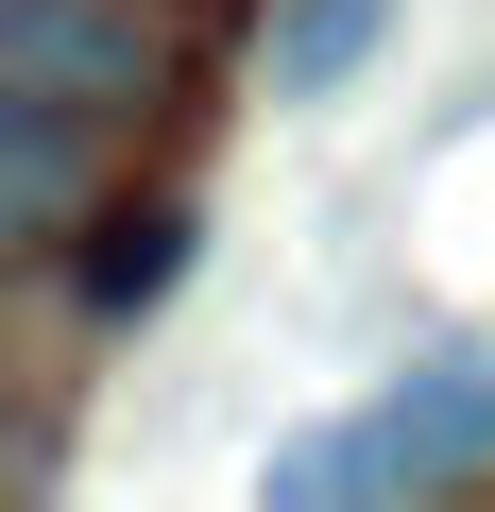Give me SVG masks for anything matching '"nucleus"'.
I'll return each instance as SVG.
<instances>
[{
  "mask_svg": "<svg viewBox=\"0 0 495 512\" xmlns=\"http://www.w3.org/2000/svg\"><path fill=\"white\" fill-rule=\"evenodd\" d=\"M171 274H188V205H120V222L86 239V308H103V325L171 308Z\"/></svg>",
  "mask_w": 495,
  "mask_h": 512,
  "instance_id": "5",
  "label": "nucleus"
},
{
  "mask_svg": "<svg viewBox=\"0 0 495 512\" xmlns=\"http://www.w3.org/2000/svg\"><path fill=\"white\" fill-rule=\"evenodd\" d=\"M69 205H86V137H69V103L0 69V239H35V222H69Z\"/></svg>",
  "mask_w": 495,
  "mask_h": 512,
  "instance_id": "4",
  "label": "nucleus"
},
{
  "mask_svg": "<svg viewBox=\"0 0 495 512\" xmlns=\"http://www.w3.org/2000/svg\"><path fill=\"white\" fill-rule=\"evenodd\" d=\"M0 69L52 86V103H154L171 35L137 18V0H0Z\"/></svg>",
  "mask_w": 495,
  "mask_h": 512,
  "instance_id": "2",
  "label": "nucleus"
},
{
  "mask_svg": "<svg viewBox=\"0 0 495 512\" xmlns=\"http://www.w3.org/2000/svg\"><path fill=\"white\" fill-rule=\"evenodd\" d=\"M376 52H393V0H274V35H257V86H274V103H342Z\"/></svg>",
  "mask_w": 495,
  "mask_h": 512,
  "instance_id": "3",
  "label": "nucleus"
},
{
  "mask_svg": "<svg viewBox=\"0 0 495 512\" xmlns=\"http://www.w3.org/2000/svg\"><path fill=\"white\" fill-rule=\"evenodd\" d=\"M478 461H495V359H427V376H393L359 427H308V444H274V512L427 495V478H478Z\"/></svg>",
  "mask_w": 495,
  "mask_h": 512,
  "instance_id": "1",
  "label": "nucleus"
}]
</instances>
